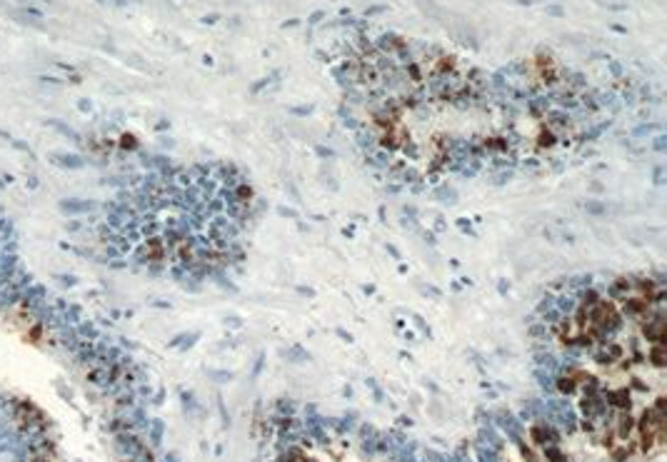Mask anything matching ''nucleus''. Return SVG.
Masks as SVG:
<instances>
[{
	"mask_svg": "<svg viewBox=\"0 0 667 462\" xmlns=\"http://www.w3.org/2000/svg\"><path fill=\"white\" fill-rule=\"evenodd\" d=\"M305 435L317 440L320 445H327L330 442V435H327V427L322 425V415L315 412V405H307L305 410Z\"/></svg>",
	"mask_w": 667,
	"mask_h": 462,
	"instance_id": "nucleus-1",
	"label": "nucleus"
},
{
	"mask_svg": "<svg viewBox=\"0 0 667 462\" xmlns=\"http://www.w3.org/2000/svg\"><path fill=\"white\" fill-rule=\"evenodd\" d=\"M495 422H497L500 430H505V432L510 435L513 442H523V432H525V427H523V420H518L513 412H500V415L495 417Z\"/></svg>",
	"mask_w": 667,
	"mask_h": 462,
	"instance_id": "nucleus-2",
	"label": "nucleus"
},
{
	"mask_svg": "<svg viewBox=\"0 0 667 462\" xmlns=\"http://www.w3.org/2000/svg\"><path fill=\"white\" fill-rule=\"evenodd\" d=\"M650 310H652V305L645 300V298H640V295H627L625 300H622V312L625 315H630V317H637V320H645L647 315H650Z\"/></svg>",
	"mask_w": 667,
	"mask_h": 462,
	"instance_id": "nucleus-3",
	"label": "nucleus"
},
{
	"mask_svg": "<svg viewBox=\"0 0 667 462\" xmlns=\"http://www.w3.org/2000/svg\"><path fill=\"white\" fill-rule=\"evenodd\" d=\"M530 435H533V440H535L537 445H542V447L560 445V432H557V427L550 425V422H537V425L533 427Z\"/></svg>",
	"mask_w": 667,
	"mask_h": 462,
	"instance_id": "nucleus-4",
	"label": "nucleus"
},
{
	"mask_svg": "<svg viewBox=\"0 0 667 462\" xmlns=\"http://www.w3.org/2000/svg\"><path fill=\"white\" fill-rule=\"evenodd\" d=\"M477 442H482V445H487V447H492V450H503V437L497 435V430L492 427V425H482L480 427V435H477Z\"/></svg>",
	"mask_w": 667,
	"mask_h": 462,
	"instance_id": "nucleus-5",
	"label": "nucleus"
},
{
	"mask_svg": "<svg viewBox=\"0 0 667 462\" xmlns=\"http://www.w3.org/2000/svg\"><path fill=\"white\" fill-rule=\"evenodd\" d=\"M545 123H547L550 130H567L570 113H565V110H547L545 113Z\"/></svg>",
	"mask_w": 667,
	"mask_h": 462,
	"instance_id": "nucleus-6",
	"label": "nucleus"
},
{
	"mask_svg": "<svg viewBox=\"0 0 667 462\" xmlns=\"http://www.w3.org/2000/svg\"><path fill=\"white\" fill-rule=\"evenodd\" d=\"M533 360L537 362V367H542V370H547V372H552V375H557V367H560V362H557V357H555L552 352H545V350H537V352L533 355Z\"/></svg>",
	"mask_w": 667,
	"mask_h": 462,
	"instance_id": "nucleus-7",
	"label": "nucleus"
},
{
	"mask_svg": "<svg viewBox=\"0 0 667 462\" xmlns=\"http://www.w3.org/2000/svg\"><path fill=\"white\" fill-rule=\"evenodd\" d=\"M602 400H605V405H612V407H620V410H627L630 407V392L627 390L602 392Z\"/></svg>",
	"mask_w": 667,
	"mask_h": 462,
	"instance_id": "nucleus-8",
	"label": "nucleus"
},
{
	"mask_svg": "<svg viewBox=\"0 0 667 462\" xmlns=\"http://www.w3.org/2000/svg\"><path fill=\"white\" fill-rule=\"evenodd\" d=\"M295 410H297V405H295L292 400H287V397H277V400L272 402V417H277V420H282V417H292Z\"/></svg>",
	"mask_w": 667,
	"mask_h": 462,
	"instance_id": "nucleus-9",
	"label": "nucleus"
},
{
	"mask_svg": "<svg viewBox=\"0 0 667 462\" xmlns=\"http://www.w3.org/2000/svg\"><path fill=\"white\" fill-rule=\"evenodd\" d=\"M607 295L612 300H625L627 295H632V288H630V280L627 278H617L610 288H607Z\"/></svg>",
	"mask_w": 667,
	"mask_h": 462,
	"instance_id": "nucleus-10",
	"label": "nucleus"
},
{
	"mask_svg": "<svg viewBox=\"0 0 667 462\" xmlns=\"http://www.w3.org/2000/svg\"><path fill=\"white\" fill-rule=\"evenodd\" d=\"M547 110H550V98L547 95H535V98L528 100V113L530 115L537 118V115H545Z\"/></svg>",
	"mask_w": 667,
	"mask_h": 462,
	"instance_id": "nucleus-11",
	"label": "nucleus"
},
{
	"mask_svg": "<svg viewBox=\"0 0 667 462\" xmlns=\"http://www.w3.org/2000/svg\"><path fill=\"white\" fill-rule=\"evenodd\" d=\"M535 380L540 382V387L545 390V395H547V397L555 392V375H552V372H547V370L537 367V370H535Z\"/></svg>",
	"mask_w": 667,
	"mask_h": 462,
	"instance_id": "nucleus-12",
	"label": "nucleus"
},
{
	"mask_svg": "<svg viewBox=\"0 0 667 462\" xmlns=\"http://www.w3.org/2000/svg\"><path fill=\"white\" fill-rule=\"evenodd\" d=\"M647 360H650L655 367H660V370H662V367L667 365V352H665V345H655V347L647 352Z\"/></svg>",
	"mask_w": 667,
	"mask_h": 462,
	"instance_id": "nucleus-13",
	"label": "nucleus"
},
{
	"mask_svg": "<svg viewBox=\"0 0 667 462\" xmlns=\"http://www.w3.org/2000/svg\"><path fill=\"white\" fill-rule=\"evenodd\" d=\"M233 195H235L238 202H250V200H253V185L243 180V182H238V185L233 187Z\"/></svg>",
	"mask_w": 667,
	"mask_h": 462,
	"instance_id": "nucleus-14",
	"label": "nucleus"
},
{
	"mask_svg": "<svg viewBox=\"0 0 667 462\" xmlns=\"http://www.w3.org/2000/svg\"><path fill=\"white\" fill-rule=\"evenodd\" d=\"M575 380L567 377V375H557L555 377V392H562V395H572L575 392Z\"/></svg>",
	"mask_w": 667,
	"mask_h": 462,
	"instance_id": "nucleus-15",
	"label": "nucleus"
},
{
	"mask_svg": "<svg viewBox=\"0 0 667 462\" xmlns=\"http://www.w3.org/2000/svg\"><path fill=\"white\" fill-rule=\"evenodd\" d=\"M513 180V167H497L495 175H490V182L492 185H505Z\"/></svg>",
	"mask_w": 667,
	"mask_h": 462,
	"instance_id": "nucleus-16",
	"label": "nucleus"
},
{
	"mask_svg": "<svg viewBox=\"0 0 667 462\" xmlns=\"http://www.w3.org/2000/svg\"><path fill=\"white\" fill-rule=\"evenodd\" d=\"M435 197H437L442 205H455V202H457V192H455L450 185H447V187H437Z\"/></svg>",
	"mask_w": 667,
	"mask_h": 462,
	"instance_id": "nucleus-17",
	"label": "nucleus"
},
{
	"mask_svg": "<svg viewBox=\"0 0 667 462\" xmlns=\"http://www.w3.org/2000/svg\"><path fill=\"white\" fill-rule=\"evenodd\" d=\"M530 337L533 340H550V327L545 325V322H535V325H530Z\"/></svg>",
	"mask_w": 667,
	"mask_h": 462,
	"instance_id": "nucleus-18",
	"label": "nucleus"
},
{
	"mask_svg": "<svg viewBox=\"0 0 667 462\" xmlns=\"http://www.w3.org/2000/svg\"><path fill=\"white\" fill-rule=\"evenodd\" d=\"M607 128H610V120L597 123V125H592V128L582 130V140H595V138H600V135H602V130H607Z\"/></svg>",
	"mask_w": 667,
	"mask_h": 462,
	"instance_id": "nucleus-19",
	"label": "nucleus"
},
{
	"mask_svg": "<svg viewBox=\"0 0 667 462\" xmlns=\"http://www.w3.org/2000/svg\"><path fill=\"white\" fill-rule=\"evenodd\" d=\"M632 427H635V420L630 417V412H622V415H620V427H617V435H620V437H627V435L632 432Z\"/></svg>",
	"mask_w": 667,
	"mask_h": 462,
	"instance_id": "nucleus-20",
	"label": "nucleus"
},
{
	"mask_svg": "<svg viewBox=\"0 0 667 462\" xmlns=\"http://www.w3.org/2000/svg\"><path fill=\"white\" fill-rule=\"evenodd\" d=\"M660 130H662V125H657V123H645V125H637V128L632 130V135L645 138V135H652V133H660Z\"/></svg>",
	"mask_w": 667,
	"mask_h": 462,
	"instance_id": "nucleus-21",
	"label": "nucleus"
},
{
	"mask_svg": "<svg viewBox=\"0 0 667 462\" xmlns=\"http://www.w3.org/2000/svg\"><path fill=\"white\" fill-rule=\"evenodd\" d=\"M285 357H287L290 362H305V360H307V352H305L300 345H292V347L285 352Z\"/></svg>",
	"mask_w": 667,
	"mask_h": 462,
	"instance_id": "nucleus-22",
	"label": "nucleus"
},
{
	"mask_svg": "<svg viewBox=\"0 0 667 462\" xmlns=\"http://www.w3.org/2000/svg\"><path fill=\"white\" fill-rule=\"evenodd\" d=\"M545 450V460L547 462H567V457L560 452V447L557 445H552V447H542Z\"/></svg>",
	"mask_w": 667,
	"mask_h": 462,
	"instance_id": "nucleus-23",
	"label": "nucleus"
},
{
	"mask_svg": "<svg viewBox=\"0 0 667 462\" xmlns=\"http://www.w3.org/2000/svg\"><path fill=\"white\" fill-rule=\"evenodd\" d=\"M585 210H587L590 215H605V212H607V205L600 202V200H587V202H585Z\"/></svg>",
	"mask_w": 667,
	"mask_h": 462,
	"instance_id": "nucleus-24",
	"label": "nucleus"
},
{
	"mask_svg": "<svg viewBox=\"0 0 667 462\" xmlns=\"http://www.w3.org/2000/svg\"><path fill=\"white\" fill-rule=\"evenodd\" d=\"M422 455H425V462H447L450 460L447 455H442L440 450H432V447H427Z\"/></svg>",
	"mask_w": 667,
	"mask_h": 462,
	"instance_id": "nucleus-25",
	"label": "nucleus"
},
{
	"mask_svg": "<svg viewBox=\"0 0 667 462\" xmlns=\"http://www.w3.org/2000/svg\"><path fill=\"white\" fill-rule=\"evenodd\" d=\"M652 148H655V153H660V155H662V153L667 150V135H665V133H660V135L652 140Z\"/></svg>",
	"mask_w": 667,
	"mask_h": 462,
	"instance_id": "nucleus-26",
	"label": "nucleus"
},
{
	"mask_svg": "<svg viewBox=\"0 0 667 462\" xmlns=\"http://www.w3.org/2000/svg\"><path fill=\"white\" fill-rule=\"evenodd\" d=\"M375 435H378L375 425H370V422H363V425H360V440H370V437H375Z\"/></svg>",
	"mask_w": 667,
	"mask_h": 462,
	"instance_id": "nucleus-27",
	"label": "nucleus"
},
{
	"mask_svg": "<svg viewBox=\"0 0 667 462\" xmlns=\"http://www.w3.org/2000/svg\"><path fill=\"white\" fill-rule=\"evenodd\" d=\"M365 385H368V387L373 390V395H375V400H378V402H383V390H380V385H378V382H375L373 377H368V380H365Z\"/></svg>",
	"mask_w": 667,
	"mask_h": 462,
	"instance_id": "nucleus-28",
	"label": "nucleus"
},
{
	"mask_svg": "<svg viewBox=\"0 0 667 462\" xmlns=\"http://www.w3.org/2000/svg\"><path fill=\"white\" fill-rule=\"evenodd\" d=\"M520 165H523L525 170H537V167H540V160H535V157H523Z\"/></svg>",
	"mask_w": 667,
	"mask_h": 462,
	"instance_id": "nucleus-29",
	"label": "nucleus"
},
{
	"mask_svg": "<svg viewBox=\"0 0 667 462\" xmlns=\"http://www.w3.org/2000/svg\"><path fill=\"white\" fill-rule=\"evenodd\" d=\"M520 445V450H523V457H525V462H537V457H535V452L530 450V447H525L523 442H518Z\"/></svg>",
	"mask_w": 667,
	"mask_h": 462,
	"instance_id": "nucleus-30",
	"label": "nucleus"
},
{
	"mask_svg": "<svg viewBox=\"0 0 667 462\" xmlns=\"http://www.w3.org/2000/svg\"><path fill=\"white\" fill-rule=\"evenodd\" d=\"M652 180H655V185H665V170H662V167H655Z\"/></svg>",
	"mask_w": 667,
	"mask_h": 462,
	"instance_id": "nucleus-31",
	"label": "nucleus"
},
{
	"mask_svg": "<svg viewBox=\"0 0 667 462\" xmlns=\"http://www.w3.org/2000/svg\"><path fill=\"white\" fill-rule=\"evenodd\" d=\"M457 227H462V230H465V233H467V235H475V230H472V225H470V222H467L465 217H460V220H457Z\"/></svg>",
	"mask_w": 667,
	"mask_h": 462,
	"instance_id": "nucleus-32",
	"label": "nucleus"
},
{
	"mask_svg": "<svg viewBox=\"0 0 667 462\" xmlns=\"http://www.w3.org/2000/svg\"><path fill=\"white\" fill-rule=\"evenodd\" d=\"M385 10H388L385 5H373V8H368L365 13H368V15H380V13H385Z\"/></svg>",
	"mask_w": 667,
	"mask_h": 462,
	"instance_id": "nucleus-33",
	"label": "nucleus"
},
{
	"mask_svg": "<svg viewBox=\"0 0 667 462\" xmlns=\"http://www.w3.org/2000/svg\"><path fill=\"white\" fill-rule=\"evenodd\" d=\"M547 13H550V15H555V18H562V15H565V10H562L560 5H550V8H547Z\"/></svg>",
	"mask_w": 667,
	"mask_h": 462,
	"instance_id": "nucleus-34",
	"label": "nucleus"
},
{
	"mask_svg": "<svg viewBox=\"0 0 667 462\" xmlns=\"http://www.w3.org/2000/svg\"><path fill=\"white\" fill-rule=\"evenodd\" d=\"M290 113H295V115H307V113H312V105H307V108H290Z\"/></svg>",
	"mask_w": 667,
	"mask_h": 462,
	"instance_id": "nucleus-35",
	"label": "nucleus"
},
{
	"mask_svg": "<svg viewBox=\"0 0 667 462\" xmlns=\"http://www.w3.org/2000/svg\"><path fill=\"white\" fill-rule=\"evenodd\" d=\"M315 150H317V155H320V157H332V150H330V148H322V145H317Z\"/></svg>",
	"mask_w": 667,
	"mask_h": 462,
	"instance_id": "nucleus-36",
	"label": "nucleus"
},
{
	"mask_svg": "<svg viewBox=\"0 0 667 462\" xmlns=\"http://www.w3.org/2000/svg\"><path fill=\"white\" fill-rule=\"evenodd\" d=\"M422 290H425V295H430V298H440V290H437V288H432V285H425Z\"/></svg>",
	"mask_w": 667,
	"mask_h": 462,
	"instance_id": "nucleus-37",
	"label": "nucleus"
},
{
	"mask_svg": "<svg viewBox=\"0 0 667 462\" xmlns=\"http://www.w3.org/2000/svg\"><path fill=\"white\" fill-rule=\"evenodd\" d=\"M263 360H265V357L260 355V357H258V362H255V370H253V377H258V375H260V370H263Z\"/></svg>",
	"mask_w": 667,
	"mask_h": 462,
	"instance_id": "nucleus-38",
	"label": "nucleus"
},
{
	"mask_svg": "<svg viewBox=\"0 0 667 462\" xmlns=\"http://www.w3.org/2000/svg\"><path fill=\"white\" fill-rule=\"evenodd\" d=\"M322 18H325V13H322V10H317V13H312V15H310V23H320Z\"/></svg>",
	"mask_w": 667,
	"mask_h": 462,
	"instance_id": "nucleus-39",
	"label": "nucleus"
},
{
	"mask_svg": "<svg viewBox=\"0 0 667 462\" xmlns=\"http://www.w3.org/2000/svg\"><path fill=\"white\" fill-rule=\"evenodd\" d=\"M610 70H612V75H622V65L620 63H610Z\"/></svg>",
	"mask_w": 667,
	"mask_h": 462,
	"instance_id": "nucleus-40",
	"label": "nucleus"
},
{
	"mask_svg": "<svg viewBox=\"0 0 667 462\" xmlns=\"http://www.w3.org/2000/svg\"><path fill=\"white\" fill-rule=\"evenodd\" d=\"M497 288H500V293H508V288H510V283H505V280H500V283H497Z\"/></svg>",
	"mask_w": 667,
	"mask_h": 462,
	"instance_id": "nucleus-41",
	"label": "nucleus"
},
{
	"mask_svg": "<svg viewBox=\"0 0 667 462\" xmlns=\"http://www.w3.org/2000/svg\"><path fill=\"white\" fill-rule=\"evenodd\" d=\"M398 422H400L402 427H410V425H412V420H410V417H398Z\"/></svg>",
	"mask_w": 667,
	"mask_h": 462,
	"instance_id": "nucleus-42",
	"label": "nucleus"
},
{
	"mask_svg": "<svg viewBox=\"0 0 667 462\" xmlns=\"http://www.w3.org/2000/svg\"><path fill=\"white\" fill-rule=\"evenodd\" d=\"M388 253H390L393 258H400V253H398V248H395V245H388Z\"/></svg>",
	"mask_w": 667,
	"mask_h": 462,
	"instance_id": "nucleus-43",
	"label": "nucleus"
}]
</instances>
